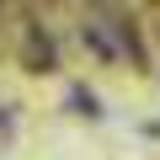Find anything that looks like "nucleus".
I'll return each instance as SVG.
<instances>
[{
    "instance_id": "f257e3e1",
    "label": "nucleus",
    "mask_w": 160,
    "mask_h": 160,
    "mask_svg": "<svg viewBox=\"0 0 160 160\" xmlns=\"http://www.w3.org/2000/svg\"><path fill=\"white\" fill-rule=\"evenodd\" d=\"M22 48H27V64H32V69H53V43H48L43 27H27V43H22Z\"/></svg>"
}]
</instances>
